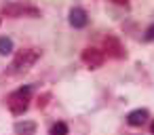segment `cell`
I'll return each instance as SVG.
<instances>
[{
  "label": "cell",
  "instance_id": "cell-1",
  "mask_svg": "<svg viewBox=\"0 0 154 135\" xmlns=\"http://www.w3.org/2000/svg\"><path fill=\"white\" fill-rule=\"evenodd\" d=\"M32 95V87H21L19 91L11 93L9 99H7V106L13 114H23L28 110V99Z\"/></svg>",
  "mask_w": 154,
  "mask_h": 135
},
{
  "label": "cell",
  "instance_id": "cell-2",
  "mask_svg": "<svg viewBox=\"0 0 154 135\" xmlns=\"http://www.w3.org/2000/svg\"><path fill=\"white\" fill-rule=\"evenodd\" d=\"M38 57H40V51H36V49H26V51H21V53L15 57V61H13V72H26L28 68H32V66L36 63Z\"/></svg>",
  "mask_w": 154,
  "mask_h": 135
},
{
  "label": "cell",
  "instance_id": "cell-3",
  "mask_svg": "<svg viewBox=\"0 0 154 135\" xmlns=\"http://www.w3.org/2000/svg\"><path fill=\"white\" fill-rule=\"evenodd\" d=\"M103 59H106V57H103V53H101L99 49H93V47H91V49H85V51H82V61H85L89 68H93V70H95V68H101V66H103Z\"/></svg>",
  "mask_w": 154,
  "mask_h": 135
},
{
  "label": "cell",
  "instance_id": "cell-4",
  "mask_svg": "<svg viewBox=\"0 0 154 135\" xmlns=\"http://www.w3.org/2000/svg\"><path fill=\"white\" fill-rule=\"evenodd\" d=\"M103 47H106V51H108L112 57H125V49H122V44L118 42V38L108 36V38L103 40Z\"/></svg>",
  "mask_w": 154,
  "mask_h": 135
},
{
  "label": "cell",
  "instance_id": "cell-5",
  "mask_svg": "<svg viewBox=\"0 0 154 135\" xmlns=\"http://www.w3.org/2000/svg\"><path fill=\"white\" fill-rule=\"evenodd\" d=\"M70 23L74 28H85L89 23V17H87V13L82 9H72L70 11Z\"/></svg>",
  "mask_w": 154,
  "mask_h": 135
},
{
  "label": "cell",
  "instance_id": "cell-6",
  "mask_svg": "<svg viewBox=\"0 0 154 135\" xmlns=\"http://www.w3.org/2000/svg\"><path fill=\"white\" fill-rule=\"evenodd\" d=\"M2 13L13 15V17L23 15V13H32V15H36V9H28V7H23V5H5V7H2Z\"/></svg>",
  "mask_w": 154,
  "mask_h": 135
},
{
  "label": "cell",
  "instance_id": "cell-7",
  "mask_svg": "<svg viewBox=\"0 0 154 135\" xmlns=\"http://www.w3.org/2000/svg\"><path fill=\"white\" fill-rule=\"evenodd\" d=\"M148 120V110H133L129 116H127V122L131 124V127H139V124H143Z\"/></svg>",
  "mask_w": 154,
  "mask_h": 135
},
{
  "label": "cell",
  "instance_id": "cell-8",
  "mask_svg": "<svg viewBox=\"0 0 154 135\" xmlns=\"http://www.w3.org/2000/svg\"><path fill=\"white\" fill-rule=\"evenodd\" d=\"M13 53V40L11 38H0V55H11Z\"/></svg>",
  "mask_w": 154,
  "mask_h": 135
},
{
  "label": "cell",
  "instance_id": "cell-9",
  "mask_svg": "<svg viewBox=\"0 0 154 135\" xmlns=\"http://www.w3.org/2000/svg\"><path fill=\"white\" fill-rule=\"evenodd\" d=\"M34 129H36L34 122H17L15 124V131L17 133H34Z\"/></svg>",
  "mask_w": 154,
  "mask_h": 135
},
{
  "label": "cell",
  "instance_id": "cell-10",
  "mask_svg": "<svg viewBox=\"0 0 154 135\" xmlns=\"http://www.w3.org/2000/svg\"><path fill=\"white\" fill-rule=\"evenodd\" d=\"M51 133H53V135H57V133H68V124H63V122H55V124L51 127Z\"/></svg>",
  "mask_w": 154,
  "mask_h": 135
},
{
  "label": "cell",
  "instance_id": "cell-11",
  "mask_svg": "<svg viewBox=\"0 0 154 135\" xmlns=\"http://www.w3.org/2000/svg\"><path fill=\"white\" fill-rule=\"evenodd\" d=\"M146 40H154V26H150L146 30Z\"/></svg>",
  "mask_w": 154,
  "mask_h": 135
},
{
  "label": "cell",
  "instance_id": "cell-12",
  "mask_svg": "<svg viewBox=\"0 0 154 135\" xmlns=\"http://www.w3.org/2000/svg\"><path fill=\"white\" fill-rule=\"evenodd\" d=\"M116 5H129V0H114Z\"/></svg>",
  "mask_w": 154,
  "mask_h": 135
},
{
  "label": "cell",
  "instance_id": "cell-13",
  "mask_svg": "<svg viewBox=\"0 0 154 135\" xmlns=\"http://www.w3.org/2000/svg\"><path fill=\"white\" fill-rule=\"evenodd\" d=\"M150 131H152V133H154V122H152V124H150Z\"/></svg>",
  "mask_w": 154,
  "mask_h": 135
}]
</instances>
